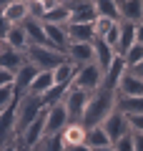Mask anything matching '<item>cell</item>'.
<instances>
[{"instance_id": "obj_1", "label": "cell", "mask_w": 143, "mask_h": 151, "mask_svg": "<svg viewBox=\"0 0 143 151\" xmlns=\"http://www.w3.org/2000/svg\"><path fill=\"white\" fill-rule=\"evenodd\" d=\"M116 103H118V93L116 91H108V88H98L95 93H90V101L88 108H85V116H83V124L88 129L93 126H103V121L116 111Z\"/></svg>"}, {"instance_id": "obj_2", "label": "cell", "mask_w": 143, "mask_h": 151, "mask_svg": "<svg viewBox=\"0 0 143 151\" xmlns=\"http://www.w3.org/2000/svg\"><path fill=\"white\" fill-rule=\"evenodd\" d=\"M25 58H28V63L38 65L40 70H55L60 63L68 60V55L63 50L53 48V45H30L25 50Z\"/></svg>"}, {"instance_id": "obj_3", "label": "cell", "mask_w": 143, "mask_h": 151, "mask_svg": "<svg viewBox=\"0 0 143 151\" xmlns=\"http://www.w3.org/2000/svg\"><path fill=\"white\" fill-rule=\"evenodd\" d=\"M45 108L48 106H45V98H43V96H33V93L20 96V101H18V126H15V134L20 136L23 131H25L28 126L45 111Z\"/></svg>"}, {"instance_id": "obj_4", "label": "cell", "mask_w": 143, "mask_h": 151, "mask_svg": "<svg viewBox=\"0 0 143 151\" xmlns=\"http://www.w3.org/2000/svg\"><path fill=\"white\" fill-rule=\"evenodd\" d=\"M101 86H103V68L95 63V60L78 68L75 81H73V88H80V91H85V93H95Z\"/></svg>"}, {"instance_id": "obj_5", "label": "cell", "mask_w": 143, "mask_h": 151, "mask_svg": "<svg viewBox=\"0 0 143 151\" xmlns=\"http://www.w3.org/2000/svg\"><path fill=\"white\" fill-rule=\"evenodd\" d=\"M88 101H90V93L80 91V88H73V86L68 88L63 103H65V108H68L70 121H80V124H83V116H85V108H88Z\"/></svg>"}, {"instance_id": "obj_6", "label": "cell", "mask_w": 143, "mask_h": 151, "mask_svg": "<svg viewBox=\"0 0 143 151\" xmlns=\"http://www.w3.org/2000/svg\"><path fill=\"white\" fill-rule=\"evenodd\" d=\"M70 124V116H68V108L65 103H53L48 106V124H45V136H55Z\"/></svg>"}, {"instance_id": "obj_7", "label": "cell", "mask_w": 143, "mask_h": 151, "mask_svg": "<svg viewBox=\"0 0 143 151\" xmlns=\"http://www.w3.org/2000/svg\"><path fill=\"white\" fill-rule=\"evenodd\" d=\"M45 124H48V108L40 113V116H38L35 121H33L30 126H28L25 131H23L20 136H18V141H20L23 146H28V149H33V146H35L43 136H45Z\"/></svg>"}, {"instance_id": "obj_8", "label": "cell", "mask_w": 143, "mask_h": 151, "mask_svg": "<svg viewBox=\"0 0 143 151\" xmlns=\"http://www.w3.org/2000/svg\"><path fill=\"white\" fill-rule=\"evenodd\" d=\"M103 129L108 131V136H111L113 144H116L123 134H128V131H131V121H128V116H126L123 111H118V108H116V111H113L111 116L103 121Z\"/></svg>"}, {"instance_id": "obj_9", "label": "cell", "mask_w": 143, "mask_h": 151, "mask_svg": "<svg viewBox=\"0 0 143 151\" xmlns=\"http://www.w3.org/2000/svg\"><path fill=\"white\" fill-rule=\"evenodd\" d=\"M30 18V5H28V0H15L10 5H3V15L0 20L10 23V25H20Z\"/></svg>"}, {"instance_id": "obj_10", "label": "cell", "mask_w": 143, "mask_h": 151, "mask_svg": "<svg viewBox=\"0 0 143 151\" xmlns=\"http://www.w3.org/2000/svg\"><path fill=\"white\" fill-rule=\"evenodd\" d=\"M85 136H88V126L80 124V121H70V124L60 131V139H63L65 149H75V146L85 144Z\"/></svg>"}, {"instance_id": "obj_11", "label": "cell", "mask_w": 143, "mask_h": 151, "mask_svg": "<svg viewBox=\"0 0 143 151\" xmlns=\"http://www.w3.org/2000/svg\"><path fill=\"white\" fill-rule=\"evenodd\" d=\"M25 63H28V58H25L23 50H15V48H10L8 43L0 40V68H10V70L18 73Z\"/></svg>"}, {"instance_id": "obj_12", "label": "cell", "mask_w": 143, "mask_h": 151, "mask_svg": "<svg viewBox=\"0 0 143 151\" xmlns=\"http://www.w3.org/2000/svg\"><path fill=\"white\" fill-rule=\"evenodd\" d=\"M65 55H68V60H73V63L80 68V65L95 60V45L93 43H70Z\"/></svg>"}, {"instance_id": "obj_13", "label": "cell", "mask_w": 143, "mask_h": 151, "mask_svg": "<svg viewBox=\"0 0 143 151\" xmlns=\"http://www.w3.org/2000/svg\"><path fill=\"white\" fill-rule=\"evenodd\" d=\"M126 70H128L126 58H123V55H118V58L113 60V65L106 70V76H103V88L118 93V86H121V78H123V73H126Z\"/></svg>"}, {"instance_id": "obj_14", "label": "cell", "mask_w": 143, "mask_h": 151, "mask_svg": "<svg viewBox=\"0 0 143 151\" xmlns=\"http://www.w3.org/2000/svg\"><path fill=\"white\" fill-rule=\"evenodd\" d=\"M93 45H95V63L103 68V76H106V70L113 65V60L118 58V53H116V48H113V45H108L106 38H95Z\"/></svg>"}, {"instance_id": "obj_15", "label": "cell", "mask_w": 143, "mask_h": 151, "mask_svg": "<svg viewBox=\"0 0 143 151\" xmlns=\"http://www.w3.org/2000/svg\"><path fill=\"white\" fill-rule=\"evenodd\" d=\"M136 43H138V23L121 20V43H118L116 53H118V55H126Z\"/></svg>"}, {"instance_id": "obj_16", "label": "cell", "mask_w": 143, "mask_h": 151, "mask_svg": "<svg viewBox=\"0 0 143 151\" xmlns=\"http://www.w3.org/2000/svg\"><path fill=\"white\" fill-rule=\"evenodd\" d=\"M0 40H3V43H8L10 48H15V50H23V53L30 48V38H28V30H25V25H23V23H20V25H13L5 35L0 38Z\"/></svg>"}, {"instance_id": "obj_17", "label": "cell", "mask_w": 143, "mask_h": 151, "mask_svg": "<svg viewBox=\"0 0 143 151\" xmlns=\"http://www.w3.org/2000/svg\"><path fill=\"white\" fill-rule=\"evenodd\" d=\"M25 30H28V38H30V45H50V38L45 33V23L38 20V18H28L25 23Z\"/></svg>"}, {"instance_id": "obj_18", "label": "cell", "mask_w": 143, "mask_h": 151, "mask_svg": "<svg viewBox=\"0 0 143 151\" xmlns=\"http://www.w3.org/2000/svg\"><path fill=\"white\" fill-rule=\"evenodd\" d=\"M68 35H70V43H93L95 28L93 23H68Z\"/></svg>"}, {"instance_id": "obj_19", "label": "cell", "mask_w": 143, "mask_h": 151, "mask_svg": "<svg viewBox=\"0 0 143 151\" xmlns=\"http://www.w3.org/2000/svg\"><path fill=\"white\" fill-rule=\"evenodd\" d=\"M38 73H40V68H38V65H33V63H25L20 70H18L15 86H18V93H20V96L30 93V86H33V81L38 78Z\"/></svg>"}, {"instance_id": "obj_20", "label": "cell", "mask_w": 143, "mask_h": 151, "mask_svg": "<svg viewBox=\"0 0 143 151\" xmlns=\"http://www.w3.org/2000/svg\"><path fill=\"white\" fill-rule=\"evenodd\" d=\"M118 96H143V78L126 70L121 78V86H118Z\"/></svg>"}, {"instance_id": "obj_21", "label": "cell", "mask_w": 143, "mask_h": 151, "mask_svg": "<svg viewBox=\"0 0 143 151\" xmlns=\"http://www.w3.org/2000/svg\"><path fill=\"white\" fill-rule=\"evenodd\" d=\"M116 108L126 116H143V96H118Z\"/></svg>"}, {"instance_id": "obj_22", "label": "cell", "mask_w": 143, "mask_h": 151, "mask_svg": "<svg viewBox=\"0 0 143 151\" xmlns=\"http://www.w3.org/2000/svg\"><path fill=\"white\" fill-rule=\"evenodd\" d=\"M118 3H121L123 20H131V23L143 20V0H118Z\"/></svg>"}, {"instance_id": "obj_23", "label": "cell", "mask_w": 143, "mask_h": 151, "mask_svg": "<svg viewBox=\"0 0 143 151\" xmlns=\"http://www.w3.org/2000/svg\"><path fill=\"white\" fill-rule=\"evenodd\" d=\"M53 86H55L53 70H40V73H38V78L33 81V86H30V93H33V96H45Z\"/></svg>"}, {"instance_id": "obj_24", "label": "cell", "mask_w": 143, "mask_h": 151, "mask_svg": "<svg viewBox=\"0 0 143 151\" xmlns=\"http://www.w3.org/2000/svg\"><path fill=\"white\" fill-rule=\"evenodd\" d=\"M85 144L93 146V149H101V146H113V139L108 136V131L103 129V126H93V129H88Z\"/></svg>"}, {"instance_id": "obj_25", "label": "cell", "mask_w": 143, "mask_h": 151, "mask_svg": "<svg viewBox=\"0 0 143 151\" xmlns=\"http://www.w3.org/2000/svg\"><path fill=\"white\" fill-rule=\"evenodd\" d=\"M95 8H98V15H106L111 20L121 23L123 15H121V3L118 0H95Z\"/></svg>"}, {"instance_id": "obj_26", "label": "cell", "mask_w": 143, "mask_h": 151, "mask_svg": "<svg viewBox=\"0 0 143 151\" xmlns=\"http://www.w3.org/2000/svg\"><path fill=\"white\" fill-rule=\"evenodd\" d=\"M43 23H55V25H68L70 23V8L65 5H58V8H53V10H48L45 13V18H43Z\"/></svg>"}, {"instance_id": "obj_27", "label": "cell", "mask_w": 143, "mask_h": 151, "mask_svg": "<svg viewBox=\"0 0 143 151\" xmlns=\"http://www.w3.org/2000/svg\"><path fill=\"white\" fill-rule=\"evenodd\" d=\"M33 151H65V146H63L60 134H55V136H43V139L33 146Z\"/></svg>"}, {"instance_id": "obj_28", "label": "cell", "mask_w": 143, "mask_h": 151, "mask_svg": "<svg viewBox=\"0 0 143 151\" xmlns=\"http://www.w3.org/2000/svg\"><path fill=\"white\" fill-rule=\"evenodd\" d=\"M113 25H116V20H111V18H106V15H98V20L93 23V28H95V38H106L108 33H111Z\"/></svg>"}, {"instance_id": "obj_29", "label": "cell", "mask_w": 143, "mask_h": 151, "mask_svg": "<svg viewBox=\"0 0 143 151\" xmlns=\"http://www.w3.org/2000/svg\"><path fill=\"white\" fill-rule=\"evenodd\" d=\"M113 146H116V151H136V136H133V129L128 131V134H123Z\"/></svg>"}, {"instance_id": "obj_30", "label": "cell", "mask_w": 143, "mask_h": 151, "mask_svg": "<svg viewBox=\"0 0 143 151\" xmlns=\"http://www.w3.org/2000/svg\"><path fill=\"white\" fill-rule=\"evenodd\" d=\"M123 58H126L128 68H133L136 63H141V60H143V43H136V45H133V48L128 50L126 55H123Z\"/></svg>"}, {"instance_id": "obj_31", "label": "cell", "mask_w": 143, "mask_h": 151, "mask_svg": "<svg viewBox=\"0 0 143 151\" xmlns=\"http://www.w3.org/2000/svg\"><path fill=\"white\" fill-rule=\"evenodd\" d=\"M108 45H113V48H118V43H121V23H116V25L111 28V33L106 35Z\"/></svg>"}, {"instance_id": "obj_32", "label": "cell", "mask_w": 143, "mask_h": 151, "mask_svg": "<svg viewBox=\"0 0 143 151\" xmlns=\"http://www.w3.org/2000/svg\"><path fill=\"white\" fill-rule=\"evenodd\" d=\"M3 151H20V144H18V136L3 141Z\"/></svg>"}, {"instance_id": "obj_33", "label": "cell", "mask_w": 143, "mask_h": 151, "mask_svg": "<svg viewBox=\"0 0 143 151\" xmlns=\"http://www.w3.org/2000/svg\"><path fill=\"white\" fill-rule=\"evenodd\" d=\"M128 121L133 131H143V116H128Z\"/></svg>"}, {"instance_id": "obj_34", "label": "cell", "mask_w": 143, "mask_h": 151, "mask_svg": "<svg viewBox=\"0 0 143 151\" xmlns=\"http://www.w3.org/2000/svg\"><path fill=\"white\" fill-rule=\"evenodd\" d=\"M43 8H45V13L48 10H53V8H58V5H63V0H38Z\"/></svg>"}, {"instance_id": "obj_35", "label": "cell", "mask_w": 143, "mask_h": 151, "mask_svg": "<svg viewBox=\"0 0 143 151\" xmlns=\"http://www.w3.org/2000/svg\"><path fill=\"white\" fill-rule=\"evenodd\" d=\"M136 136V151H143V131H133Z\"/></svg>"}, {"instance_id": "obj_36", "label": "cell", "mask_w": 143, "mask_h": 151, "mask_svg": "<svg viewBox=\"0 0 143 151\" xmlns=\"http://www.w3.org/2000/svg\"><path fill=\"white\" fill-rule=\"evenodd\" d=\"M128 70H131L133 76H138V78H143V60H141V63H136L133 68H128Z\"/></svg>"}, {"instance_id": "obj_37", "label": "cell", "mask_w": 143, "mask_h": 151, "mask_svg": "<svg viewBox=\"0 0 143 151\" xmlns=\"http://www.w3.org/2000/svg\"><path fill=\"white\" fill-rule=\"evenodd\" d=\"M70 151H93V146H88V144H80V146H75V149H70Z\"/></svg>"}, {"instance_id": "obj_38", "label": "cell", "mask_w": 143, "mask_h": 151, "mask_svg": "<svg viewBox=\"0 0 143 151\" xmlns=\"http://www.w3.org/2000/svg\"><path fill=\"white\" fill-rule=\"evenodd\" d=\"M138 43H143V20L138 23Z\"/></svg>"}, {"instance_id": "obj_39", "label": "cell", "mask_w": 143, "mask_h": 151, "mask_svg": "<svg viewBox=\"0 0 143 151\" xmlns=\"http://www.w3.org/2000/svg\"><path fill=\"white\" fill-rule=\"evenodd\" d=\"M93 151H116V146H101V149H93Z\"/></svg>"}, {"instance_id": "obj_40", "label": "cell", "mask_w": 143, "mask_h": 151, "mask_svg": "<svg viewBox=\"0 0 143 151\" xmlns=\"http://www.w3.org/2000/svg\"><path fill=\"white\" fill-rule=\"evenodd\" d=\"M18 144H20V141H18ZM20 151H33V149H28V146H23V144H20Z\"/></svg>"}, {"instance_id": "obj_41", "label": "cell", "mask_w": 143, "mask_h": 151, "mask_svg": "<svg viewBox=\"0 0 143 151\" xmlns=\"http://www.w3.org/2000/svg\"><path fill=\"white\" fill-rule=\"evenodd\" d=\"M63 3H70V0H63Z\"/></svg>"}, {"instance_id": "obj_42", "label": "cell", "mask_w": 143, "mask_h": 151, "mask_svg": "<svg viewBox=\"0 0 143 151\" xmlns=\"http://www.w3.org/2000/svg\"><path fill=\"white\" fill-rule=\"evenodd\" d=\"M65 151H70V149H65Z\"/></svg>"}, {"instance_id": "obj_43", "label": "cell", "mask_w": 143, "mask_h": 151, "mask_svg": "<svg viewBox=\"0 0 143 151\" xmlns=\"http://www.w3.org/2000/svg\"><path fill=\"white\" fill-rule=\"evenodd\" d=\"M13 3H15V0H13Z\"/></svg>"}]
</instances>
